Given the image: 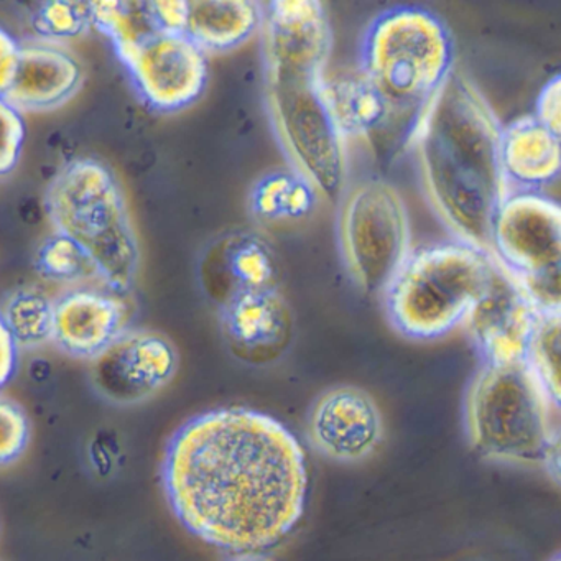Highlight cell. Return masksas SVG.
Wrapping results in <instances>:
<instances>
[{"label":"cell","instance_id":"obj_1","mask_svg":"<svg viewBox=\"0 0 561 561\" xmlns=\"http://www.w3.org/2000/svg\"><path fill=\"white\" fill-rule=\"evenodd\" d=\"M162 485L190 534L244 557L274 547L300 522L307 458L297 436L274 416L222 407L173 433Z\"/></svg>","mask_w":561,"mask_h":561},{"label":"cell","instance_id":"obj_2","mask_svg":"<svg viewBox=\"0 0 561 561\" xmlns=\"http://www.w3.org/2000/svg\"><path fill=\"white\" fill-rule=\"evenodd\" d=\"M419 114L413 146L430 205L458 241L491 251L492 221L508 192L499 159L502 126L494 110L453 68Z\"/></svg>","mask_w":561,"mask_h":561},{"label":"cell","instance_id":"obj_3","mask_svg":"<svg viewBox=\"0 0 561 561\" xmlns=\"http://www.w3.org/2000/svg\"><path fill=\"white\" fill-rule=\"evenodd\" d=\"M333 41L274 37L264 41L265 94L275 133L291 165L318 195L337 199L346 185V146L323 80Z\"/></svg>","mask_w":561,"mask_h":561},{"label":"cell","instance_id":"obj_4","mask_svg":"<svg viewBox=\"0 0 561 561\" xmlns=\"http://www.w3.org/2000/svg\"><path fill=\"white\" fill-rule=\"evenodd\" d=\"M558 403L525 360L482 363L466 390V435L481 458L560 476Z\"/></svg>","mask_w":561,"mask_h":561},{"label":"cell","instance_id":"obj_5","mask_svg":"<svg viewBox=\"0 0 561 561\" xmlns=\"http://www.w3.org/2000/svg\"><path fill=\"white\" fill-rule=\"evenodd\" d=\"M492 271V255L462 241L410 251L383 291L387 317L410 340L445 336L465 321Z\"/></svg>","mask_w":561,"mask_h":561},{"label":"cell","instance_id":"obj_6","mask_svg":"<svg viewBox=\"0 0 561 561\" xmlns=\"http://www.w3.org/2000/svg\"><path fill=\"white\" fill-rule=\"evenodd\" d=\"M47 209L58 234L77 242L113 294L133 287L139 245L119 183L96 160H75L47 190Z\"/></svg>","mask_w":561,"mask_h":561},{"label":"cell","instance_id":"obj_7","mask_svg":"<svg viewBox=\"0 0 561 561\" xmlns=\"http://www.w3.org/2000/svg\"><path fill=\"white\" fill-rule=\"evenodd\" d=\"M445 22L422 8L402 5L380 14L360 47V73L393 113L419 110L455 68Z\"/></svg>","mask_w":561,"mask_h":561},{"label":"cell","instance_id":"obj_8","mask_svg":"<svg viewBox=\"0 0 561 561\" xmlns=\"http://www.w3.org/2000/svg\"><path fill=\"white\" fill-rule=\"evenodd\" d=\"M538 311H561V209L541 192H507L495 213L491 251Z\"/></svg>","mask_w":561,"mask_h":561},{"label":"cell","instance_id":"obj_9","mask_svg":"<svg viewBox=\"0 0 561 561\" xmlns=\"http://www.w3.org/2000/svg\"><path fill=\"white\" fill-rule=\"evenodd\" d=\"M340 244L357 287L383 294L410 254L409 213L396 186L364 180L344 196Z\"/></svg>","mask_w":561,"mask_h":561},{"label":"cell","instance_id":"obj_10","mask_svg":"<svg viewBox=\"0 0 561 561\" xmlns=\"http://www.w3.org/2000/svg\"><path fill=\"white\" fill-rule=\"evenodd\" d=\"M117 54L133 73L140 94L156 110H183L205 91L206 54L185 34L152 32Z\"/></svg>","mask_w":561,"mask_h":561},{"label":"cell","instance_id":"obj_11","mask_svg":"<svg viewBox=\"0 0 561 561\" xmlns=\"http://www.w3.org/2000/svg\"><path fill=\"white\" fill-rule=\"evenodd\" d=\"M179 356L162 334L124 330L91 359L94 390L106 402L127 407L146 402L175 377Z\"/></svg>","mask_w":561,"mask_h":561},{"label":"cell","instance_id":"obj_12","mask_svg":"<svg viewBox=\"0 0 561 561\" xmlns=\"http://www.w3.org/2000/svg\"><path fill=\"white\" fill-rule=\"evenodd\" d=\"M538 313L524 288L494 261L488 287L462 323L482 363H515L525 359Z\"/></svg>","mask_w":561,"mask_h":561},{"label":"cell","instance_id":"obj_13","mask_svg":"<svg viewBox=\"0 0 561 561\" xmlns=\"http://www.w3.org/2000/svg\"><path fill=\"white\" fill-rule=\"evenodd\" d=\"M307 432L311 445L324 458L337 462L363 461L382 442V413L366 390L333 387L311 405Z\"/></svg>","mask_w":561,"mask_h":561},{"label":"cell","instance_id":"obj_14","mask_svg":"<svg viewBox=\"0 0 561 561\" xmlns=\"http://www.w3.org/2000/svg\"><path fill=\"white\" fill-rule=\"evenodd\" d=\"M221 324L232 354L251 366H267L287 353L294 317L277 290L242 291L222 301Z\"/></svg>","mask_w":561,"mask_h":561},{"label":"cell","instance_id":"obj_15","mask_svg":"<svg viewBox=\"0 0 561 561\" xmlns=\"http://www.w3.org/2000/svg\"><path fill=\"white\" fill-rule=\"evenodd\" d=\"M126 317L121 295L78 288L55 301L51 341L70 356L91 360L123 333Z\"/></svg>","mask_w":561,"mask_h":561},{"label":"cell","instance_id":"obj_16","mask_svg":"<svg viewBox=\"0 0 561 561\" xmlns=\"http://www.w3.org/2000/svg\"><path fill=\"white\" fill-rule=\"evenodd\" d=\"M83 75L80 65L67 51L48 45L19 48L18 67L4 100L19 113L50 111L67 103Z\"/></svg>","mask_w":561,"mask_h":561},{"label":"cell","instance_id":"obj_17","mask_svg":"<svg viewBox=\"0 0 561 561\" xmlns=\"http://www.w3.org/2000/svg\"><path fill=\"white\" fill-rule=\"evenodd\" d=\"M499 159L505 183L518 192H541L560 175V136L524 116L501 129Z\"/></svg>","mask_w":561,"mask_h":561},{"label":"cell","instance_id":"obj_18","mask_svg":"<svg viewBox=\"0 0 561 561\" xmlns=\"http://www.w3.org/2000/svg\"><path fill=\"white\" fill-rule=\"evenodd\" d=\"M262 5L252 0L188 2L185 35L205 51H228L248 42L262 25Z\"/></svg>","mask_w":561,"mask_h":561},{"label":"cell","instance_id":"obj_19","mask_svg":"<svg viewBox=\"0 0 561 561\" xmlns=\"http://www.w3.org/2000/svg\"><path fill=\"white\" fill-rule=\"evenodd\" d=\"M328 110L346 139H367L382 130L393 111L363 73H341L323 80Z\"/></svg>","mask_w":561,"mask_h":561},{"label":"cell","instance_id":"obj_20","mask_svg":"<svg viewBox=\"0 0 561 561\" xmlns=\"http://www.w3.org/2000/svg\"><path fill=\"white\" fill-rule=\"evenodd\" d=\"M225 298L242 291L277 290L278 265L267 241L257 234H234L222 242Z\"/></svg>","mask_w":561,"mask_h":561},{"label":"cell","instance_id":"obj_21","mask_svg":"<svg viewBox=\"0 0 561 561\" xmlns=\"http://www.w3.org/2000/svg\"><path fill=\"white\" fill-rule=\"evenodd\" d=\"M317 195L313 185L295 170H274L252 186L249 206L259 221L295 222L311 215Z\"/></svg>","mask_w":561,"mask_h":561},{"label":"cell","instance_id":"obj_22","mask_svg":"<svg viewBox=\"0 0 561 561\" xmlns=\"http://www.w3.org/2000/svg\"><path fill=\"white\" fill-rule=\"evenodd\" d=\"M54 317L55 301L35 288L15 291L0 310V318L18 350H37L50 343Z\"/></svg>","mask_w":561,"mask_h":561},{"label":"cell","instance_id":"obj_23","mask_svg":"<svg viewBox=\"0 0 561 561\" xmlns=\"http://www.w3.org/2000/svg\"><path fill=\"white\" fill-rule=\"evenodd\" d=\"M560 357L561 311H540L524 360L558 405L561 390Z\"/></svg>","mask_w":561,"mask_h":561},{"label":"cell","instance_id":"obj_24","mask_svg":"<svg viewBox=\"0 0 561 561\" xmlns=\"http://www.w3.org/2000/svg\"><path fill=\"white\" fill-rule=\"evenodd\" d=\"M35 267L47 280L57 284L77 285L88 280H100L93 261L87 252L64 234L45 239L35 255Z\"/></svg>","mask_w":561,"mask_h":561},{"label":"cell","instance_id":"obj_25","mask_svg":"<svg viewBox=\"0 0 561 561\" xmlns=\"http://www.w3.org/2000/svg\"><path fill=\"white\" fill-rule=\"evenodd\" d=\"M91 21L113 41L116 50L157 32L147 14L146 2H91Z\"/></svg>","mask_w":561,"mask_h":561},{"label":"cell","instance_id":"obj_26","mask_svg":"<svg viewBox=\"0 0 561 561\" xmlns=\"http://www.w3.org/2000/svg\"><path fill=\"white\" fill-rule=\"evenodd\" d=\"M91 21V2H45L34 15V28L48 38H73L83 34Z\"/></svg>","mask_w":561,"mask_h":561},{"label":"cell","instance_id":"obj_27","mask_svg":"<svg viewBox=\"0 0 561 561\" xmlns=\"http://www.w3.org/2000/svg\"><path fill=\"white\" fill-rule=\"evenodd\" d=\"M31 442V420L14 400L0 396V466L18 461Z\"/></svg>","mask_w":561,"mask_h":561},{"label":"cell","instance_id":"obj_28","mask_svg":"<svg viewBox=\"0 0 561 561\" xmlns=\"http://www.w3.org/2000/svg\"><path fill=\"white\" fill-rule=\"evenodd\" d=\"M24 137L21 113L0 98V175L12 172L18 165Z\"/></svg>","mask_w":561,"mask_h":561},{"label":"cell","instance_id":"obj_29","mask_svg":"<svg viewBox=\"0 0 561 561\" xmlns=\"http://www.w3.org/2000/svg\"><path fill=\"white\" fill-rule=\"evenodd\" d=\"M147 14L157 32L165 34H185L188 2H146Z\"/></svg>","mask_w":561,"mask_h":561},{"label":"cell","instance_id":"obj_30","mask_svg":"<svg viewBox=\"0 0 561 561\" xmlns=\"http://www.w3.org/2000/svg\"><path fill=\"white\" fill-rule=\"evenodd\" d=\"M535 119L551 133L561 134V78L560 75L550 78L541 88L535 106Z\"/></svg>","mask_w":561,"mask_h":561},{"label":"cell","instance_id":"obj_31","mask_svg":"<svg viewBox=\"0 0 561 561\" xmlns=\"http://www.w3.org/2000/svg\"><path fill=\"white\" fill-rule=\"evenodd\" d=\"M19 45L4 28H0V98L4 96L18 67Z\"/></svg>","mask_w":561,"mask_h":561},{"label":"cell","instance_id":"obj_32","mask_svg":"<svg viewBox=\"0 0 561 561\" xmlns=\"http://www.w3.org/2000/svg\"><path fill=\"white\" fill-rule=\"evenodd\" d=\"M19 350L5 330L4 321L0 318V390L8 386L18 369Z\"/></svg>","mask_w":561,"mask_h":561},{"label":"cell","instance_id":"obj_33","mask_svg":"<svg viewBox=\"0 0 561 561\" xmlns=\"http://www.w3.org/2000/svg\"><path fill=\"white\" fill-rule=\"evenodd\" d=\"M234 561H267L264 558L255 557V554H244V557H239L238 560Z\"/></svg>","mask_w":561,"mask_h":561},{"label":"cell","instance_id":"obj_34","mask_svg":"<svg viewBox=\"0 0 561 561\" xmlns=\"http://www.w3.org/2000/svg\"><path fill=\"white\" fill-rule=\"evenodd\" d=\"M550 561H561L560 560V554H554L553 558H550Z\"/></svg>","mask_w":561,"mask_h":561}]
</instances>
